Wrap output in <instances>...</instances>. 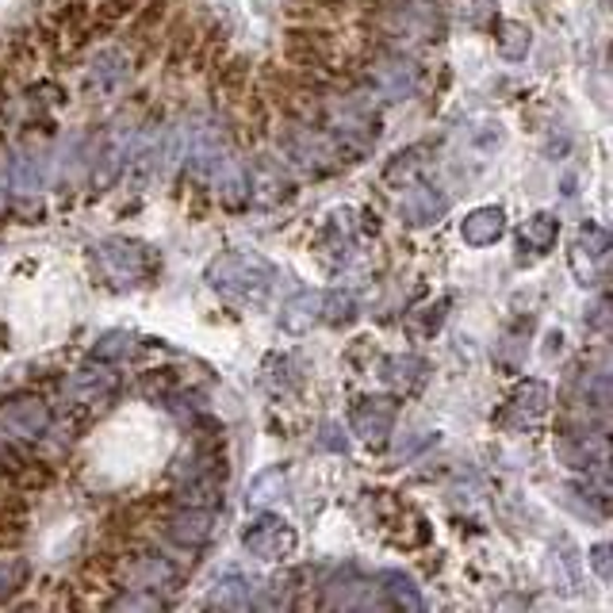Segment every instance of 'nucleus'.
<instances>
[{
    "instance_id": "obj_37",
    "label": "nucleus",
    "mask_w": 613,
    "mask_h": 613,
    "mask_svg": "<svg viewBox=\"0 0 613 613\" xmlns=\"http://www.w3.org/2000/svg\"><path fill=\"white\" fill-rule=\"evenodd\" d=\"M445 306H448V299H441L437 306H425L422 315H410L407 330L414 334V338H433V334L441 330V323H445Z\"/></svg>"
},
{
    "instance_id": "obj_36",
    "label": "nucleus",
    "mask_w": 613,
    "mask_h": 613,
    "mask_svg": "<svg viewBox=\"0 0 613 613\" xmlns=\"http://www.w3.org/2000/svg\"><path fill=\"white\" fill-rule=\"evenodd\" d=\"M250 85V62L245 58H230L227 65H219V88L230 96H242Z\"/></svg>"
},
{
    "instance_id": "obj_13",
    "label": "nucleus",
    "mask_w": 613,
    "mask_h": 613,
    "mask_svg": "<svg viewBox=\"0 0 613 613\" xmlns=\"http://www.w3.org/2000/svg\"><path fill=\"white\" fill-rule=\"evenodd\" d=\"M380 587H372L369 579H357L353 572H346V579H334L326 587V610H387V598L376 594Z\"/></svg>"
},
{
    "instance_id": "obj_5",
    "label": "nucleus",
    "mask_w": 613,
    "mask_h": 613,
    "mask_svg": "<svg viewBox=\"0 0 613 613\" xmlns=\"http://www.w3.org/2000/svg\"><path fill=\"white\" fill-rule=\"evenodd\" d=\"M556 456L567 468H575V472H602V465H605L602 430H590L587 422L575 425V430L567 425V430H560V437H556Z\"/></svg>"
},
{
    "instance_id": "obj_1",
    "label": "nucleus",
    "mask_w": 613,
    "mask_h": 613,
    "mask_svg": "<svg viewBox=\"0 0 613 613\" xmlns=\"http://www.w3.org/2000/svg\"><path fill=\"white\" fill-rule=\"evenodd\" d=\"M204 280L219 291L223 299L238 306H265L276 288V268L265 257L245 250H230L207 265Z\"/></svg>"
},
{
    "instance_id": "obj_40",
    "label": "nucleus",
    "mask_w": 613,
    "mask_h": 613,
    "mask_svg": "<svg viewBox=\"0 0 613 613\" xmlns=\"http://www.w3.org/2000/svg\"><path fill=\"white\" fill-rule=\"evenodd\" d=\"M131 9H134V0H100V4H96V16H100L104 27H111V24H119Z\"/></svg>"
},
{
    "instance_id": "obj_8",
    "label": "nucleus",
    "mask_w": 613,
    "mask_h": 613,
    "mask_svg": "<svg viewBox=\"0 0 613 613\" xmlns=\"http://www.w3.org/2000/svg\"><path fill=\"white\" fill-rule=\"evenodd\" d=\"M395 425V402L387 395H364L349 410V430L364 441V445H384L387 433Z\"/></svg>"
},
{
    "instance_id": "obj_25",
    "label": "nucleus",
    "mask_w": 613,
    "mask_h": 613,
    "mask_svg": "<svg viewBox=\"0 0 613 613\" xmlns=\"http://www.w3.org/2000/svg\"><path fill=\"white\" fill-rule=\"evenodd\" d=\"M284 488H288V468L284 465L265 468V472L250 480V491H245V510H268V506L284 495Z\"/></svg>"
},
{
    "instance_id": "obj_16",
    "label": "nucleus",
    "mask_w": 613,
    "mask_h": 613,
    "mask_svg": "<svg viewBox=\"0 0 613 613\" xmlns=\"http://www.w3.org/2000/svg\"><path fill=\"white\" fill-rule=\"evenodd\" d=\"M70 399L73 402H85V407H96V402H108V399H116V392H119V376L116 372L108 369V364H96V369H81L77 376L70 380Z\"/></svg>"
},
{
    "instance_id": "obj_20",
    "label": "nucleus",
    "mask_w": 613,
    "mask_h": 613,
    "mask_svg": "<svg viewBox=\"0 0 613 613\" xmlns=\"http://www.w3.org/2000/svg\"><path fill=\"white\" fill-rule=\"evenodd\" d=\"M503 235H506V212H503V207H495V204L476 207V212H468L465 223H460V238H465L468 245H476V250H483V245H495Z\"/></svg>"
},
{
    "instance_id": "obj_34",
    "label": "nucleus",
    "mask_w": 613,
    "mask_h": 613,
    "mask_svg": "<svg viewBox=\"0 0 613 613\" xmlns=\"http://www.w3.org/2000/svg\"><path fill=\"white\" fill-rule=\"evenodd\" d=\"M357 318V299L353 291H323V323L349 326Z\"/></svg>"
},
{
    "instance_id": "obj_30",
    "label": "nucleus",
    "mask_w": 613,
    "mask_h": 613,
    "mask_svg": "<svg viewBox=\"0 0 613 613\" xmlns=\"http://www.w3.org/2000/svg\"><path fill=\"white\" fill-rule=\"evenodd\" d=\"M43 181H47V158H43L39 149H27V154H20L12 161V189L16 192L32 196V192L43 189Z\"/></svg>"
},
{
    "instance_id": "obj_17",
    "label": "nucleus",
    "mask_w": 613,
    "mask_h": 613,
    "mask_svg": "<svg viewBox=\"0 0 613 613\" xmlns=\"http://www.w3.org/2000/svg\"><path fill=\"white\" fill-rule=\"evenodd\" d=\"M380 380L392 387L395 395H414L418 387L430 380V364L414 353H402V357H384L380 361Z\"/></svg>"
},
{
    "instance_id": "obj_15",
    "label": "nucleus",
    "mask_w": 613,
    "mask_h": 613,
    "mask_svg": "<svg viewBox=\"0 0 613 613\" xmlns=\"http://www.w3.org/2000/svg\"><path fill=\"white\" fill-rule=\"evenodd\" d=\"M323 323V291H296L280 306V330L291 338H303Z\"/></svg>"
},
{
    "instance_id": "obj_18",
    "label": "nucleus",
    "mask_w": 613,
    "mask_h": 613,
    "mask_svg": "<svg viewBox=\"0 0 613 613\" xmlns=\"http://www.w3.org/2000/svg\"><path fill=\"white\" fill-rule=\"evenodd\" d=\"M372 85H376L387 100H407V96H414L418 85H422V73H418V65L407 62V58H392V62H384L372 73Z\"/></svg>"
},
{
    "instance_id": "obj_4",
    "label": "nucleus",
    "mask_w": 613,
    "mask_h": 613,
    "mask_svg": "<svg viewBox=\"0 0 613 613\" xmlns=\"http://www.w3.org/2000/svg\"><path fill=\"white\" fill-rule=\"evenodd\" d=\"M567 261H572V273L582 288L605 284V276H610V230L598 227V223H582Z\"/></svg>"
},
{
    "instance_id": "obj_45",
    "label": "nucleus",
    "mask_w": 613,
    "mask_h": 613,
    "mask_svg": "<svg viewBox=\"0 0 613 613\" xmlns=\"http://www.w3.org/2000/svg\"><path fill=\"white\" fill-rule=\"evenodd\" d=\"M116 610H158L161 598H139V594H123L119 602H111Z\"/></svg>"
},
{
    "instance_id": "obj_24",
    "label": "nucleus",
    "mask_w": 613,
    "mask_h": 613,
    "mask_svg": "<svg viewBox=\"0 0 613 613\" xmlns=\"http://www.w3.org/2000/svg\"><path fill=\"white\" fill-rule=\"evenodd\" d=\"M284 50H288L291 65H306V70H318V65H326V55H330L323 32H288Z\"/></svg>"
},
{
    "instance_id": "obj_33",
    "label": "nucleus",
    "mask_w": 613,
    "mask_h": 613,
    "mask_svg": "<svg viewBox=\"0 0 613 613\" xmlns=\"http://www.w3.org/2000/svg\"><path fill=\"white\" fill-rule=\"evenodd\" d=\"M139 349V338L134 334H127V330H111V334H104L100 341L93 346V361H127V357Z\"/></svg>"
},
{
    "instance_id": "obj_29",
    "label": "nucleus",
    "mask_w": 613,
    "mask_h": 613,
    "mask_svg": "<svg viewBox=\"0 0 613 613\" xmlns=\"http://www.w3.org/2000/svg\"><path fill=\"white\" fill-rule=\"evenodd\" d=\"M495 47L506 62H521V58L529 55V47H533V32H529L526 24H518V20H498L495 24Z\"/></svg>"
},
{
    "instance_id": "obj_32",
    "label": "nucleus",
    "mask_w": 613,
    "mask_h": 613,
    "mask_svg": "<svg viewBox=\"0 0 613 613\" xmlns=\"http://www.w3.org/2000/svg\"><path fill=\"white\" fill-rule=\"evenodd\" d=\"M579 402H582V410H587V414L594 410L598 418H605V410H610V372H605V369L582 372Z\"/></svg>"
},
{
    "instance_id": "obj_31",
    "label": "nucleus",
    "mask_w": 613,
    "mask_h": 613,
    "mask_svg": "<svg viewBox=\"0 0 613 613\" xmlns=\"http://www.w3.org/2000/svg\"><path fill=\"white\" fill-rule=\"evenodd\" d=\"M387 587H380L387 594V605H395V610H407V613H422L425 610V598L422 590L414 587V579L402 572H387L384 575Z\"/></svg>"
},
{
    "instance_id": "obj_14",
    "label": "nucleus",
    "mask_w": 613,
    "mask_h": 613,
    "mask_svg": "<svg viewBox=\"0 0 613 613\" xmlns=\"http://www.w3.org/2000/svg\"><path fill=\"white\" fill-rule=\"evenodd\" d=\"M212 529H215V514L204 510V506H181V510L166 521L169 541L181 544V549H204V544L212 541Z\"/></svg>"
},
{
    "instance_id": "obj_38",
    "label": "nucleus",
    "mask_w": 613,
    "mask_h": 613,
    "mask_svg": "<svg viewBox=\"0 0 613 613\" xmlns=\"http://www.w3.org/2000/svg\"><path fill=\"white\" fill-rule=\"evenodd\" d=\"M177 387H181V376H177L173 369H161V372H146L142 376V392L146 395H154V399H173L177 395Z\"/></svg>"
},
{
    "instance_id": "obj_43",
    "label": "nucleus",
    "mask_w": 613,
    "mask_h": 613,
    "mask_svg": "<svg viewBox=\"0 0 613 613\" xmlns=\"http://www.w3.org/2000/svg\"><path fill=\"white\" fill-rule=\"evenodd\" d=\"M590 567L598 572V579L610 582L613 579V567H610V544H594L590 549Z\"/></svg>"
},
{
    "instance_id": "obj_19",
    "label": "nucleus",
    "mask_w": 613,
    "mask_h": 613,
    "mask_svg": "<svg viewBox=\"0 0 613 613\" xmlns=\"http://www.w3.org/2000/svg\"><path fill=\"white\" fill-rule=\"evenodd\" d=\"M315 250L323 253L330 265H338V261H346V253L353 250V212L349 207H341V212H330L323 223V230H318V242Z\"/></svg>"
},
{
    "instance_id": "obj_22",
    "label": "nucleus",
    "mask_w": 613,
    "mask_h": 613,
    "mask_svg": "<svg viewBox=\"0 0 613 613\" xmlns=\"http://www.w3.org/2000/svg\"><path fill=\"white\" fill-rule=\"evenodd\" d=\"M127 73H131V58H127V50H119V47L96 50L93 65H88V81L96 85V93H116V88L127 81Z\"/></svg>"
},
{
    "instance_id": "obj_9",
    "label": "nucleus",
    "mask_w": 613,
    "mask_h": 613,
    "mask_svg": "<svg viewBox=\"0 0 613 613\" xmlns=\"http://www.w3.org/2000/svg\"><path fill=\"white\" fill-rule=\"evenodd\" d=\"M0 430L12 433V437H43L50 430V407L35 395H20L0 407Z\"/></svg>"
},
{
    "instance_id": "obj_26",
    "label": "nucleus",
    "mask_w": 613,
    "mask_h": 613,
    "mask_svg": "<svg viewBox=\"0 0 613 613\" xmlns=\"http://www.w3.org/2000/svg\"><path fill=\"white\" fill-rule=\"evenodd\" d=\"M261 384L268 387L273 395H291L299 392V384H303V372H299V361L288 353H273L265 361V369H261Z\"/></svg>"
},
{
    "instance_id": "obj_41",
    "label": "nucleus",
    "mask_w": 613,
    "mask_h": 613,
    "mask_svg": "<svg viewBox=\"0 0 613 613\" xmlns=\"http://www.w3.org/2000/svg\"><path fill=\"white\" fill-rule=\"evenodd\" d=\"M161 16H166V0H146V9H142L139 16H134L131 32H134V35H142V32H146V27L158 24Z\"/></svg>"
},
{
    "instance_id": "obj_2",
    "label": "nucleus",
    "mask_w": 613,
    "mask_h": 613,
    "mask_svg": "<svg viewBox=\"0 0 613 613\" xmlns=\"http://www.w3.org/2000/svg\"><path fill=\"white\" fill-rule=\"evenodd\" d=\"M88 257H93L100 284H108L111 291L139 288V284H146L161 268L158 253L149 245L134 242V238H100V242H93Z\"/></svg>"
},
{
    "instance_id": "obj_42",
    "label": "nucleus",
    "mask_w": 613,
    "mask_h": 613,
    "mask_svg": "<svg viewBox=\"0 0 613 613\" xmlns=\"http://www.w3.org/2000/svg\"><path fill=\"white\" fill-rule=\"evenodd\" d=\"M587 330H598V334L610 330V296H598V303L587 311Z\"/></svg>"
},
{
    "instance_id": "obj_23",
    "label": "nucleus",
    "mask_w": 613,
    "mask_h": 613,
    "mask_svg": "<svg viewBox=\"0 0 613 613\" xmlns=\"http://www.w3.org/2000/svg\"><path fill=\"white\" fill-rule=\"evenodd\" d=\"M257 590H261L257 582H250L245 575H223V579L215 582L207 605H212V610H250V605H261Z\"/></svg>"
},
{
    "instance_id": "obj_39",
    "label": "nucleus",
    "mask_w": 613,
    "mask_h": 613,
    "mask_svg": "<svg viewBox=\"0 0 613 613\" xmlns=\"http://www.w3.org/2000/svg\"><path fill=\"white\" fill-rule=\"evenodd\" d=\"M521 357H526V346H521V341H518V334L510 330L503 341H498V353H495V361L503 364L506 372H514V369H518V364H521Z\"/></svg>"
},
{
    "instance_id": "obj_21",
    "label": "nucleus",
    "mask_w": 613,
    "mask_h": 613,
    "mask_svg": "<svg viewBox=\"0 0 613 613\" xmlns=\"http://www.w3.org/2000/svg\"><path fill=\"white\" fill-rule=\"evenodd\" d=\"M127 579L134 582L131 590H173L177 582V567L169 564L166 556H154V552H142V556L131 560V567H127Z\"/></svg>"
},
{
    "instance_id": "obj_10",
    "label": "nucleus",
    "mask_w": 613,
    "mask_h": 613,
    "mask_svg": "<svg viewBox=\"0 0 613 613\" xmlns=\"http://www.w3.org/2000/svg\"><path fill=\"white\" fill-rule=\"evenodd\" d=\"M245 173H250V200L257 207H280V204H288V200H296V184H291V177L280 169V161L257 158L253 169H245Z\"/></svg>"
},
{
    "instance_id": "obj_7",
    "label": "nucleus",
    "mask_w": 613,
    "mask_h": 613,
    "mask_svg": "<svg viewBox=\"0 0 613 613\" xmlns=\"http://www.w3.org/2000/svg\"><path fill=\"white\" fill-rule=\"evenodd\" d=\"M296 541H299L296 529H291L284 518H273V514L257 518L242 533V549L257 560H288L291 552H296Z\"/></svg>"
},
{
    "instance_id": "obj_11",
    "label": "nucleus",
    "mask_w": 613,
    "mask_h": 613,
    "mask_svg": "<svg viewBox=\"0 0 613 613\" xmlns=\"http://www.w3.org/2000/svg\"><path fill=\"white\" fill-rule=\"evenodd\" d=\"M448 215V196L441 189H433V184H407V192H402L399 200V219L407 223V227H433V223H441Z\"/></svg>"
},
{
    "instance_id": "obj_12",
    "label": "nucleus",
    "mask_w": 613,
    "mask_h": 613,
    "mask_svg": "<svg viewBox=\"0 0 613 613\" xmlns=\"http://www.w3.org/2000/svg\"><path fill=\"white\" fill-rule=\"evenodd\" d=\"M549 402H552L549 384H541V380H526V384H518V392L510 395V402H506V410L498 414V422L510 425V430L533 425L549 414Z\"/></svg>"
},
{
    "instance_id": "obj_44",
    "label": "nucleus",
    "mask_w": 613,
    "mask_h": 613,
    "mask_svg": "<svg viewBox=\"0 0 613 613\" xmlns=\"http://www.w3.org/2000/svg\"><path fill=\"white\" fill-rule=\"evenodd\" d=\"M318 448H330V453H349V441L338 433V425H323V433H318Z\"/></svg>"
},
{
    "instance_id": "obj_35",
    "label": "nucleus",
    "mask_w": 613,
    "mask_h": 613,
    "mask_svg": "<svg viewBox=\"0 0 613 613\" xmlns=\"http://www.w3.org/2000/svg\"><path fill=\"white\" fill-rule=\"evenodd\" d=\"M27 579H32V564L24 556L0 560V602H9L20 587H27Z\"/></svg>"
},
{
    "instance_id": "obj_6",
    "label": "nucleus",
    "mask_w": 613,
    "mask_h": 613,
    "mask_svg": "<svg viewBox=\"0 0 613 613\" xmlns=\"http://www.w3.org/2000/svg\"><path fill=\"white\" fill-rule=\"evenodd\" d=\"M127 149H131V127H123V123H111L108 131L96 139V146H93V184H96V192H104V189H111V184L123 177V166H127Z\"/></svg>"
},
{
    "instance_id": "obj_28",
    "label": "nucleus",
    "mask_w": 613,
    "mask_h": 613,
    "mask_svg": "<svg viewBox=\"0 0 613 613\" xmlns=\"http://www.w3.org/2000/svg\"><path fill=\"white\" fill-rule=\"evenodd\" d=\"M556 235H560V219L552 212H537L526 219V227H521V250L529 253H549L552 245H556Z\"/></svg>"
},
{
    "instance_id": "obj_3",
    "label": "nucleus",
    "mask_w": 613,
    "mask_h": 613,
    "mask_svg": "<svg viewBox=\"0 0 613 613\" xmlns=\"http://www.w3.org/2000/svg\"><path fill=\"white\" fill-rule=\"evenodd\" d=\"M280 146H284V154H288L291 166L303 169V173H311V177L334 173V169L346 161L341 158L338 142H334L326 131H311V127H291V131H284Z\"/></svg>"
},
{
    "instance_id": "obj_27",
    "label": "nucleus",
    "mask_w": 613,
    "mask_h": 613,
    "mask_svg": "<svg viewBox=\"0 0 613 613\" xmlns=\"http://www.w3.org/2000/svg\"><path fill=\"white\" fill-rule=\"evenodd\" d=\"M425 154H430L425 146H407L402 154H395L384 169V181L387 184H414L418 177L430 169V158H425Z\"/></svg>"
}]
</instances>
